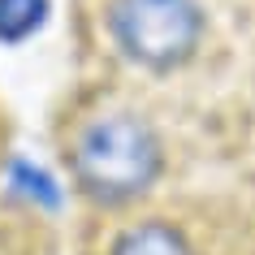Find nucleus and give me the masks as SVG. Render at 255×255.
I'll list each match as a JSON object with an SVG mask.
<instances>
[{
	"instance_id": "7ed1b4c3",
	"label": "nucleus",
	"mask_w": 255,
	"mask_h": 255,
	"mask_svg": "<svg viewBox=\"0 0 255 255\" xmlns=\"http://www.w3.org/2000/svg\"><path fill=\"white\" fill-rule=\"evenodd\" d=\"M108 255H195L190 251V242L177 234L173 225H164V221H143V225H130L113 242V251Z\"/></svg>"
},
{
	"instance_id": "f257e3e1",
	"label": "nucleus",
	"mask_w": 255,
	"mask_h": 255,
	"mask_svg": "<svg viewBox=\"0 0 255 255\" xmlns=\"http://www.w3.org/2000/svg\"><path fill=\"white\" fill-rule=\"evenodd\" d=\"M74 182L87 199L121 208L147 195L151 182L164 169V147L160 134L134 113H108L82 126L78 143L69 151Z\"/></svg>"
},
{
	"instance_id": "f03ea898",
	"label": "nucleus",
	"mask_w": 255,
	"mask_h": 255,
	"mask_svg": "<svg viewBox=\"0 0 255 255\" xmlns=\"http://www.w3.org/2000/svg\"><path fill=\"white\" fill-rule=\"evenodd\" d=\"M108 30L121 56L164 74L195 56L203 39V9L199 0H113Z\"/></svg>"
},
{
	"instance_id": "20e7f679",
	"label": "nucleus",
	"mask_w": 255,
	"mask_h": 255,
	"mask_svg": "<svg viewBox=\"0 0 255 255\" xmlns=\"http://www.w3.org/2000/svg\"><path fill=\"white\" fill-rule=\"evenodd\" d=\"M43 17H48V0H0V39H26L43 26Z\"/></svg>"
}]
</instances>
